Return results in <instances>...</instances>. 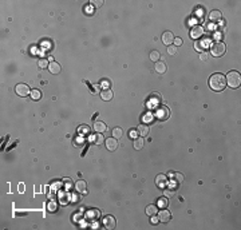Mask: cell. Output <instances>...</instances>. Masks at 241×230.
<instances>
[{
	"label": "cell",
	"instance_id": "obj_37",
	"mask_svg": "<svg viewBox=\"0 0 241 230\" xmlns=\"http://www.w3.org/2000/svg\"><path fill=\"white\" fill-rule=\"evenodd\" d=\"M137 132H138V131H134V130L131 131V130H130V132H129V135H130V138L136 139V135H137Z\"/></svg>",
	"mask_w": 241,
	"mask_h": 230
},
{
	"label": "cell",
	"instance_id": "obj_26",
	"mask_svg": "<svg viewBox=\"0 0 241 230\" xmlns=\"http://www.w3.org/2000/svg\"><path fill=\"white\" fill-rule=\"evenodd\" d=\"M170 175L173 178H176V182H178V183H181L182 181H184V175H182L181 173H170Z\"/></svg>",
	"mask_w": 241,
	"mask_h": 230
},
{
	"label": "cell",
	"instance_id": "obj_30",
	"mask_svg": "<svg viewBox=\"0 0 241 230\" xmlns=\"http://www.w3.org/2000/svg\"><path fill=\"white\" fill-rule=\"evenodd\" d=\"M64 187H66L67 190H70L72 187V182H71L70 178H66V179H64Z\"/></svg>",
	"mask_w": 241,
	"mask_h": 230
},
{
	"label": "cell",
	"instance_id": "obj_21",
	"mask_svg": "<svg viewBox=\"0 0 241 230\" xmlns=\"http://www.w3.org/2000/svg\"><path fill=\"white\" fill-rule=\"evenodd\" d=\"M56 209H58V202H56V201H50V202L47 203V210L50 213L56 212Z\"/></svg>",
	"mask_w": 241,
	"mask_h": 230
},
{
	"label": "cell",
	"instance_id": "obj_18",
	"mask_svg": "<svg viewBox=\"0 0 241 230\" xmlns=\"http://www.w3.org/2000/svg\"><path fill=\"white\" fill-rule=\"evenodd\" d=\"M206 47H208V42H201V40H197V43L194 44L196 51H205V52H206Z\"/></svg>",
	"mask_w": 241,
	"mask_h": 230
},
{
	"label": "cell",
	"instance_id": "obj_15",
	"mask_svg": "<svg viewBox=\"0 0 241 230\" xmlns=\"http://www.w3.org/2000/svg\"><path fill=\"white\" fill-rule=\"evenodd\" d=\"M138 134H139L141 135V137H147V135H149V132H150V128H149V126H147V125H145V123H143V125H141V126H138Z\"/></svg>",
	"mask_w": 241,
	"mask_h": 230
},
{
	"label": "cell",
	"instance_id": "obj_36",
	"mask_svg": "<svg viewBox=\"0 0 241 230\" xmlns=\"http://www.w3.org/2000/svg\"><path fill=\"white\" fill-rule=\"evenodd\" d=\"M208 56H209L208 52H202V54L200 55V59H201L202 62H205V60H208Z\"/></svg>",
	"mask_w": 241,
	"mask_h": 230
},
{
	"label": "cell",
	"instance_id": "obj_31",
	"mask_svg": "<svg viewBox=\"0 0 241 230\" xmlns=\"http://www.w3.org/2000/svg\"><path fill=\"white\" fill-rule=\"evenodd\" d=\"M103 141H105V139H103V137H102V134H99V132H98V134L95 135V143H99V145H101Z\"/></svg>",
	"mask_w": 241,
	"mask_h": 230
},
{
	"label": "cell",
	"instance_id": "obj_1",
	"mask_svg": "<svg viewBox=\"0 0 241 230\" xmlns=\"http://www.w3.org/2000/svg\"><path fill=\"white\" fill-rule=\"evenodd\" d=\"M209 86L213 91H223V90L226 87V80H225V75L217 72L213 74L210 78H209Z\"/></svg>",
	"mask_w": 241,
	"mask_h": 230
},
{
	"label": "cell",
	"instance_id": "obj_9",
	"mask_svg": "<svg viewBox=\"0 0 241 230\" xmlns=\"http://www.w3.org/2000/svg\"><path fill=\"white\" fill-rule=\"evenodd\" d=\"M202 34H204V28L201 27V25H196V27H193L190 30V36L193 39H198L202 36Z\"/></svg>",
	"mask_w": 241,
	"mask_h": 230
},
{
	"label": "cell",
	"instance_id": "obj_25",
	"mask_svg": "<svg viewBox=\"0 0 241 230\" xmlns=\"http://www.w3.org/2000/svg\"><path fill=\"white\" fill-rule=\"evenodd\" d=\"M31 98L34 100H39L42 98V92L39 91V90H32V91H31Z\"/></svg>",
	"mask_w": 241,
	"mask_h": 230
},
{
	"label": "cell",
	"instance_id": "obj_27",
	"mask_svg": "<svg viewBox=\"0 0 241 230\" xmlns=\"http://www.w3.org/2000/svg\"><path fill=\"white\" fill-rule=\"evenodd\" d=\"M38 66H39L40 68H46V67L50 66V63L47 62V59H40L39 62H38Z\"/></svg>",
	"mask_w": 241,
	"mask_h": 230
},
{
	"label": "cell",
	"instance_id": "obj_23",
	"mask_svg": "<svg viewBox=\"0 0 241 230\" xmlns=\"http://www.w3.org/2000/svg\"><path fill=\"white\" fill-rule=\"evenodd\" d=\"M122 135H123V131H122V128H119V127L112 128V137H114L115 139H119Z\"/></svg>",
	"mask_w": 241,
	"mask_h": 230
},
{
	"label": "cell",
	"instance_id": "obj_3",
	"mask_svg": "<svg viewBox=\"0 0 241 230\" xmlns=\"http://www.w3.org/2000/svg\"><path fill=\"white\" fill-rule=\"evenodd\" d=\"M210 54L216 58H220L225 54V44L223 42H214L210 47Z\"/></svg>",
	"mask_w": 241,
	"mask_h": 230
},
{
	"label": "cell",
	"instance_id": "obj_19",
	"mask_svg": "<svg viewBox=\"0 0 241 230\" xmlns=\"http://www.w3.org/2000/svg\"><path fill=\"white\" fill-rule=\"evenodd\" d=\"M146 214L147 215H157L158 214V207H157L156 205H149L146 207Z\"/></svg>",
	"mask_w": 241,
	"mask_h": 230
},
{
	"label": "cell",
	"instance_id": "obj_33",
	"mask_svg": "<svg viewBox=\"0 0 241 230\" xmlns=\"http://www.w3.org/2000/svg\"><path fill=\"white\" fill-rule=\"evenodd\" d=\"M91 4H92V5H95L96 8H99L102 4H103V2H102V0H94V2H91Z\"/></svg>",
	"mask_w": 241,
	"mask_h": 230
},
{
	"label": "cell",
	"instance_id": "obj_22",
	"mask_svg": "<svg viewBox=\"0 0 241 230\" xmlns=\"http://www.w3.org/2000/svg\"><path fill=\"white\" fill-rule=\"evenodd\" d=\"M143 147V138H136L134 139V148L136 150H141V148Z\"/></svg>",
	"mask_w": 241,
	"mask_h": 230
},
{
	"label": "cell",
	"instance_id": "obj_12",
	"mask_svg": "<svg viewBox=\"0 0 241 230\" xmlns=\"http://www.w3.org/2000/svg\"><path fill=\"white\" fill-rule=\"evenodd\" d=\"M173 40H174V35L172 34V32H163V35H162V43L163 44H166V46H172V43H173Z\"/></svg>",
	"mask_w": 241,
	"mask_h": 230
},
{
	"label": "cell",
	"instance_id": "obj_8",
	"mask_svg": "<svg viewBox=\"0 0 241 230\" xmlns=\"http://www.w3.org/2000/svg\"><path fill=\"white\" fill-rule=\"evenodd\" d=\"M158 218H159V222H163V223H166V222H169L170 221V218H172V214H170V212L169 210H166V209H162L161 212H158Z\"/></svg>",
	"mask_w": 241,
	"mask_h": 230
},
{
	"label": "cell",
	"instance_id": "obj_4",
	"mask_svg": "<svg viewBox=\"0 0 241 230\" xmlns=\"http://www.w3.org/2000/svg\"><path fill=\"white\" fill-rule=\"evenodd\" d=\"M15 91H16V94H18L19 96H22V98H25V96L31 95L30 87H28L27 85H24V83H19V85H16Z\"/></svg>",
	"mask_w": 241,
	"mask_h": 230
},
{
	"label": "cell",
	"instance_id": "obj_29",
	"mask_svg": "<svg viewBox=\"0 0 241 230\" xmlns=\"http://www.w3.org/2000/svg\"><path fill=\"white\" fill-rule=\"evenodd\" d=\"M174 192L176 190H172V189H165L163 190V195L168 198V197H172V195H174Z\"/></svg>",
	"mask_w": 241,
	"mask_h": 230
},
{
	"label": "cell",
	"instance_id": "obj_28",
	"mask_svg": "<svg viewBox=\"0 0 241 230\" xmlns=\"http://www.w3.org/2000/svg\"><path fill=\"white\" fill-rule=\"evenodd\" d=\"M158 205L162 207V209H163V207H166V206H168V198H166V197H163V198L158 199Z\"/></svg>",
	"mask_w": 241,
	"mask_h": 230
},
{
	"label": "cell",
	"instance_id": "obj_34",
	"mask_svg": "<svg viewBox=\"0 0 241 230\" xmlns=\"http://www.w3.org/2000/svg\"><path fill=\"white\" fill-rule=\"evenodd\" d=\"M150 222H152L153 225H157V223L159 222V218H158V215H152V219H150Z\"/></svg>",
	"mask_w": 241,
	"mask_h": 230
},
{
	"label": "cell",
	"instance_id": "obj_5",
	"mask_svg": "<svg viewBox=\"0 0 241 230\" xmlns=\"http://www.w3.org/2000/svg\"><path fill=\"white\" fill-rule=\"evenodd\" d=\"M156 116L159 119V121H166V119L169 118V110H168V107H165V106H161V107L156 111Z\"/></svg>",
	"mask_w": 241,
	"mask_h": 230
},
{
	"label": "cell",
	"instance_id": "obj_38",
	"mask_svg": "<svg viewBox=\"0 0 241 230\" xmlns=\"http://www.w3.org/2000/svg\"><path fill=\"white\" fill-rule=\"evenodd\" d=\"M103 86H105V87L109 86V82H107V80H105V82H103Z\"/></svg>",
	"mask_w": 241,
	"mask_h": 230
},
{
	"label": "cell",
	"instance_id": "obj_6",
	"mask_svg": "<svg viewBox=\"0 0 241 230\" xmlns=\"http://www.w3.org/2000/svg\"><path fill=\"white\" fill-rule=\"evenodd\" d=\"M74 187H75V190L80 194H85L86 192H87V183H86V181H83V179L76 181V182L74 183Z\"/></svg>",
	"mask_w": 241,
	"mask_h": 230
},
{
	"label": "cell",
	"instance_id": "obj_24",
	"mask_svg": "<svg viewBox=\"0 0 241 230\" xmlns=\"http://www.w3.org/2000/svg\"><path fill=\"white\" fill-rule=\"evenodd\" d=\"M159 58H161V55H159V52L158 51H152L150 52V59H152V62H159Z\"/></svg>",
	"mask_w": 241,
	"mask_h": 230
},
{
	"label": "cell",
	"instance_id": "obj_2",
	"mask_svg": "<svg viewBox=\"0 0 241 230\" xmlns=\"http://www.w3.org/2000/svg\"><path fill=\"white\" fill-rule=\"evenodd\" d=\"M225 80H226V85L230 87V88H239L241 86V76L237 71H230L228 72V75L225 76Z\"/></svg>",
	"mask_w": 241,
	"mask_h": 230
},
{
	"label": "cell",
	"instance_id": "obj_13",
	"mask_svg": "<svg viewBox=\"0 0 241 230\" xmlns=\"http://www.w3.org/2000/svg\"><path fill=\"white\" fill-rule=\"evenodd\" d=\"M156 185L161 189H163V187L168 185V177L163 175V174H159V175H157L156 178Z\"/></svg>",
	"mask_w": 241,
	"mask_h": 230
},
{
	"label": "cell",
	"instance_id": "obj_10",
	"mask_svg": "<svg viewBox=\"0 0 241 230\" xmlns=\"http://www.w3.org/2000/svg\"><path fill=\"white\" fill-rule=\"evenodd\" d=\"M221 19H223V14H221L220 11H217V9H214V11H212L210 14H209V20H210L212 23H218Z\"/></svg>",
	"mask_w": 241,
	"mask_h": 230
},
{
	"label": "cell",
	"instance_id": "obj_35",
	"mask_svg": "<svg viewBox=\"0 0 241 230\" xmlns=\"http://www.w3.org/2000/svg\"><path fill=\"white\" fill-rule=\"evenodd\" d=\"M173 43H174V46H181L182 44V39L181 38H174V40H173Z\"/></svg>",
	"mask_w": 241,
	"mask_h": 230
},
{
	"label": "cell",
	"instance_id": "obj_14",
	"mask_svg": "<svg viewBox=\"0 0 241 230\" xmlns=\"http://www.w3.org/2000/svg\"><path fill=\"white\" fill-rule=\"evenodd\" d=\"M60 64L59 63H56V62H51L50 63V66H48V71H50L51 74H54V75H56V74H59L60 72Z\"/></svg>",
	"mask_w": 241,
	"mask_h": 230
},
{
	"label": "cell",
	"instance_id": "obj_7",
	"mask_svg": "<svg viewBox=\"0 0 241 230\" xmlns=\"http://www.w3.org/2000/svg\"><path fill=\"white\" fill-rule=\"evenodd\" d=\"M103 226L106 229H114L117 226V222H115V218L112 215H106L103 218Z\"/></svg>",
	"mask_w": 241,
	"mask_h": 230
},
{
	"label": "cell",
	"instance_id": "obj_16",
	"mask_svg": "<svg viewBox=\"0 0 241 230\" xmlns=\"http://www.w3.org/2000/svg\"><path fill=\"white\" fill-rule=\"evenodd\" d=\"M101 98L105 100V102H109V100L112 99V91L110 88H105L103 91L101 92Z\"/></svg>",
	"mask_w": 241,
	"mask_h": 230
},
{
	"label": "cell",
	"instance_id": "obj_17",
	"mask_svg": "<svg viewBox=\"0 0 241 230\" xmlns=\"http://www.w3.org/2000/svg\"><path fill=\"white\" fill-rule=\"evenodd\" d=\"M94 130L96 132H99V134H102V132H105L106 130H107V126H106L103 122H95L94 123Z\"/></svg>",
	"mask_w": 241,
	"mask_h": 230
},
{
	"label": "cell",
	"instance_id": "obj_20",
	"mask_svg": "<svg viewBox=\"0 0 241 230\" xmlns=\"http://www.w3.org/2000/svg\"><path fill=\"white\" fill-rule=\"evenodd\" d=\"M156 71L158 74H165L166 72V64L163 62H157L156 63Z\"/></svg>",
	"mask_w": 241,
	"mask_h": 230
},
{
	"label": "cell",
	"instance_id": "obj_32",
	"mask_svg": "<svg viewBox=\"0 0 241 230\" xmlns=\"http://www.w3.org/2000/svg\"><path fill=\"white\" fill-rule=\"evenodd\" d=\"M168 52H169V55H174L177 52V47L176 46H169L168 47Z\"/></svg>",
	"mask_w": 241,
	"mask_h": 230
},
{
	"label": "cell",
	"instance_id": "obj_11",
	"mask_svg": "<svg viewBox=\"0 0 241 230\" xmlns=\"http://www.w3.org/2000/svg\"><path fill=\"white\" fill-rule=\"evenodd\" d=\"M105 142H106V147H107L109 151H114L115 148L118 147V141L114 137H112V138H107Z\"/></svg>",
	"mask_w": 241,
	"mask_h": 230
}]
</instances>
